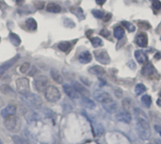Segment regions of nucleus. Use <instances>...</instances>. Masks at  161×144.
Listing matches in <instances>:
<instances>
[{
	"label": "nucleus",
	"mask_w": 161,
	"mask_h": 144,
	"mask_svg": "<svg viewBox=\"0 0 161 144\" xmlns=\"http://www.w3.org/2000/svg\"><path fill=\"white\" fill-rule=\"evenodd\" d=\"M134 113L137 120V129L138 136L144 140H149L151 136V130L147 115L139 108H135Z\"/></svg>",
	"instance_id": "obj_1"
},
{
	"label": "nucleus",
	"mask_w": 161,
	"mask_h": 144,
	"mask_svg": "<svg viewBox=\"0 0 161 144\" xmlns=\"http://www.w3.org/2000/svg\"><path fill=\"white\" fill-rule=\"evenodd\" d=\"M4 124L7 130L12 133L19 132L20 128H21V121L14 115H11V116H8L7 118H5Z\"/></svg>",
	"instance_id": "obj_2"
},
{
	"label": "nucleus",
	"mask_w": 161,
	"mask_h": 144,
	"mask_svg": "<svg viewBox=\"0 0 161 144\" xmlns=\"http://www.w3.org/2000/svg\"><path fill=\"white\" fill-rule=\"evenodd\" d=\"M45 97L48 101L49 102H56L60 100L61 98V93L59 89L56 86L50 85L45 91Z\"/></svg>",
	"instance_id": "obj_3"
},
{
	"label": "nucleus",
	"mask_w": 161,
	"mask_h": 144,
	"mask_svg": "<svg viewBox=\"0 0 161 144\" xmlns=\"http://www.w3.org/2000/svg\"><path fill=\"white\" fill-rule=\"evenodd\" d=\"M16 84V89L21 95L27 96L30 92V87H29V81L27 78H19L15 82Z\"/></svg>",
	"instance_id": "obj_4"
},
{
	"label": "nucleus",
	"mask_w": 161,
	"mask_h": 144,
	"mask_svg": "<svg viewBox=\"0 0 161 144\" xmlns=\"http://www.w3.org/2000/svg\"><path fill=\"white\" fill-rule=\"evenodd\" d=\"M48 84H49V80L46 76H39L37 77L34 82H33V86L36 91L38 92H45L46 89L48 88Z\"/></svg>",
	"instance_id": "obj_5"
},
{
	"label": "nucleus",
	"mask_w": 161,
	"mask_h": 144,
	"mask_svg": "<svg viewBox=\"0 0 161 144\" xmlns=\"http://www.w3.org/2000/svg\"><path fill=\"white\" fill-rule=\"evenodd\" d=\"M94 55L96 57V60L100 62L101 65H107L110 63V57L107 53V51L104 49H100V50H95Z\"/></svg>",
	"instance_id": "obj_6"
},
{
	"label": "nucleus",
	"mask_w": 161,
	"mask_h": 144,
	"mask_svg": "<svg viewBox=\"0 0 161 144\" xmlns=\"http://www.w3.org/2000/svg\"><path fill=\"white\" fill-rule=\"evenodd\" d=\"M94 98L98 101L101 102V104H106V102H109L113 101L111 95L107 93V92H103V91H97L94 93Z\"/></svg>",
	"instance_id": "obj_7"
},
{
	"label": "nucleus",
	"mask_w": 161,
	"mask_h": 144,
	"mask_svg": "<svg viewBox=\"0 0 161 144\" xmlns=\"http://www.w3.org/2000/svg\"><path fill=\"white\" fill-rule=\"evenodd\" d=\"M18 59H19V55H16V56H14L13 58L10 59L9 61L5 62L3 65H0V78H1V77L5 74V72H7V70H8L9 68H11L12 66L15 63H16V62L18 61Z\"/></svg>",
	"instance_id": "obj_8"
},
{
	"label": "nucleus",
	"mask_w": 161,
	"mask_h": 144,
	"mask_svg": "<svg viewBox=\"0 0 161 144\" xmlns=\"http://www.w3.org/2000/svg\"><path fill=\"white\" fill-rule=\"evenodd\" d=\"M136 43L137 46H139V47H141V48L147 47V45H148L147 34L144 32H139L136 37Z\"/></svg>",
	"instance_id": "obj_9"
},
{
	"label": "nucleus",
	"mask_w": 161,
	"mask_h": 144,
	"mask_svg": "<svg viewBox=\"0 0 161 144\" xmlns=\"http://www.w3.org/2000/svg\"><path fill=\"white\" fill-rule=\"evenodd\" d=\"M73 87H74V89H75L80 95L84 96V97H85V98H88V97L90 96V92L88 91L84 85H82L81 84L77 83V82H74V83H73Z\"/></svg>",
	"instance_id": "obj_10"
},
{
	"label": "nucleus",
	"mask_w": 161,
	"mask_h": 144,
	"mask_svg": "<svg viewBox=\"0 0 161 144\" xmlns=\"http://www.w3.org/2000/svg\"><path fill=\"white\" fill-rule=\"evenodd\" d=\"M64 91L65 92V94L68 96L69 98L73 100H78L80 98V94L74 89V87L69 86V85H64Z\"/></svg>",
	"instance_id": "obj_11"
},
{
	"label": "nucleus",
	"mask_w": 161,
	"mask_h": 144,
	"mask_svg": "<svg viewBox=\"0 0 161 144\" xmlns=\"http://www.w3.org/2000/svg\"><path fill=\"white\" fill-rule=\"evenodd\" d=\"M117 120L121 122L130 123L132 120V117L127 111H122V112H119L118 114H117Z\"/></svg>",
	"instance_id": "obj_12"
},
{
	"label": "nucleus",
	"mask_w": 161,
	"mask_h": 144,
	"mask_svg": "<svg viewBox=\"0 0 161 144\" xmlns=\"http://www.w3.org/2000/svg\"><path fill=\"white\" fill-rule=\"evenodd\" d=\"M15 112H16V106L14 104H9L7 107H5L1 111V116L3 118H7L8 116L14 115Z\"/></svg>",
	"instance_id": "obj_13"
},
{
	"label": "nucleus",
	"mask_w": 161,
	"mask_h": 144,
	"mask_svg": "<svg viewBox=\"0 0 161 144\" xmlns=\"http://www.w3.org/2000/svg\"><path fill=\"white\" fill-rule=\"evenodd\" d=\"M91 60H92V56L88 51H84V52H82L79 55V61L82 64H88L90 63Z\"/></svg>",
	"instance_id": "obj_14"
},
{
	"label": "nucleus",
	"mask_w": 161,
	"mask_h": 144,
	"mask_svg": "<svg viewBox=\"0 0 161 144\" xmlns=\"http://www.w3.org/2000/svg\"><path fill=\"white\" fill-rule=\"evenodd\" d=\"M135 56H136V59L137 60L138 63H140V64L147 63V61H148L147 55L145 54L143 51H141V50H137L136 52H135Z\"/></svg>",
	"instance_id": "obj_15"
},
{
	"label": "nucleus",
	"mask_w": 161,
	"mask_h": 144,
	"mask_svg": "<svg viewBox=\"0 0 161 144\" xmlns=\"http://www.w3.org/2000/svg\"><path fill=\"white\" fill-rule=\"evenodd\" d=\"M89 72L93 75H97V76H102L105 74V70L103 69L101 66L100 65H95L92 66V68H89Z\"/></svg>",
	"instance_id": "obj_16"
},
{
	"label": "nucleus",
	"mask_w": 161,
	"mask_h": 144,
	"mask_svg": "<svg viewBox=\"0 0 161 144\" xmlns=\"http://www.w3.org/2000/svg\"><path fill=\"white\" fill-rule=\"evenodd\" d=\"M102 106L108 113H114L117 110V104L114 101L106 102V104H103Z\"/></svg>",
	"instance_id": "obj_17"
},
{
	"label": "nucleus",
	"mask_w": 161,
	"mask_h": 144,
	"mask_svg": "<svg viewBox=\"0 0 161 144\" xmlns=\"http://www.w3.org/2000/svg\"><path fill=\"white\" fill-rule=\"evenodd\" d=\"M155 69L154 68V66L151 65V64H148L146 66H144L143 69H142V74L144 76H147V77H151L153 74L155 73Z\"/></svg>",
	"instance_id": "obj_18"
},
{
	"label": "nucleus",
	"mask_w": 161,
	"mask_h": 144,
	"mask_svg": "<svg viewBox=\"0 0 161 144\" xmlns=\"http://www.w3.org/2000/svg\"><path fill=\"white\" fill-rule=\"evenodd\" d=\"M46 11L51 13H58L61 12V7L58 4L55 3H49L48 6H46Z\"/></svg>",
	"instance_id": "obj_19"
},
{
	"label": "nucleus",
	"mask_w": 161,
	"mask_h": 144,
	"mask_svg": "<svg viewBox=\"0 0 161 144\" xmlns=\"http://www.w3.org/2000/svg\"><path fill=\"white\" fill-rule=\"evenodd\" d=\"M50 74H51V77H52V79L56 82V83L58 84H62V82H63V78H62V76L60 74V72L55 69V68H52L50 71Z\"/></svg>",
	"instance_id": "obj_20"
},
{
	"label": "nucleus",
	"mask_w": 161,
	"mask_h": 144,
	"mask_svg": "<svg viewBox=\"0 0 161 144\" xmlns=\"http://www.w3.org/2000/svg\"><path fill=\"white\" fill-rule=\"evenodd\" d=\"M82 105L85 106V108H88V109H94L96 104L94 101H92L91 100H89L88 98H82Z\"/></svg>",
	"instance_id": "obj_21"
},
{
	"label": "nucleus",
	"mask_w": 161,
	"mask_h": 144,
	"mask_svg": "<svg viewBox=\"0 0 161 144\" xmlns=\"http://www.w3.org/2000/svg\"><path fill=\"white\" fill-rule=\"evenodd\" d=\"M58 48L63 52H68L71 49V44L68 42H61L58 44Z\"/></svg>",
	"instance_id": "obj_22"
},
{
	"label": "nucleus",
	"mask_w": 161,
	"mask_h": 144,
	"mask_svg": "<svg viewBox=\"0 0 161 144\" xmlns=\"http://www.w3.org/2000/svg\"><path fill=\"white\" fill-rule=\"evenodd\" d=\"M26 26L30 30H35L37 29V23H36V21L33 18H28L26 20Z\"/></svg>",
	"instance_id": "obj_23"
},
{
	"label": "nucleus",
	"mask_w": 161,
	"mask_h": 144,
	"mask_svg": "<svg viewBox=\"0 0 161 144\" xmlns=\"http://www.w3.org/2000/svg\"><path fill=\"white\" fill-rule=\"evenodd\" d=\"M9 36H10V40H11V42L12 43V45L16 46V47H17V46H19L20 44H21V39H20V37L17 34L11 32Z\"/></svg>",
	"instance_id": "obj_24"
},
{
	"label": "nucleus",
	"mask_w": 161,
	"mask_h": 144,
	"mask_svg": "<svg viewBox=\"0 0 161 144\" xmlns=\"http://www.w3.org/2000/svg\"><path fill=\"white\" fill-rule=\"evenodd\" d=\"M114 35L117 39H121L124 36V29L121 27H116L114 29Z\"/></svg>",
	"instance_id": "obj_25"
},
{
	"label": "nucleus",
	"mask_w": 161,
	"mask_h": 144,
	"mask_svg": "<svg viewBox=\"0 0 161 144\" xmlns=\"http://www.w3.org/2000/svg\"><path fill=\"white\" fill-rule=\"evenodd\" d=\"M71 12H73L80 20L85 19L84 12H82V10L81 8H71Z\"/></svg>",
	"instance_id": "obj_26"
},
{
	"label": "nucleus",
	"mask_w": 161,
	"mask_h": 144,
	"mask_svg": "<svg viewBox=\"0 0 161 144\" xmlns=\"http://www.w3.org/2000/svg\"><path fill=\"white\" fill-rule=\"evenodd\" d=\"M0 90H1V92H2L3 94L7 95V96H9V95H13V90H12L9 85H7V84L2 85L1 87H0Z\"/></svg>",
	"instance_id": "obj_27"
},
{
	"label": "nucleus",
	"mask_w": 161,
	"mask_h": 144,
	"mask_svg": "<svg viewBox=\"0 0 161 144\" xmlns=\"http://www.w3.org/2000/svg\"><path fill=\"white\" fill-rule=\"evenodd\" d=\"M141 101L143 102V104L146 107H150L151 104H152V98H151L149 95H143L141 97Z\"/></svg>",
	"instance_id": "obj_28"
},
{
	"label": "nucleus",
	"mask_w": 161,
	"mask_h": 144,
	"mask_svg": "<svg viewBox=\"0 0 161 144\" xmlns=\"http://www.w3.org/2000/svg\"><path fill=\"white\" fill-rule=\"evenodd\" d=\"M146 91V87H145L144 84H139L136 86V88H135V92H136L137 95H141L143 94L144 92Z\"/></svg>",
	"instance_id": "obj_29"
},
{
	"label": "nucleus",
	"mask_w": 161,
	"mask_h": 144,
	"mask_svg": "<svg viewBox=\"0 0 161 144\" xmlns=\"http://www.w3.org/2000/svg\"><path fill=\"white\" fill-rule=\"evenodd\" d=\"M12 140L15 144H29V142L27 140H24L23 137H19V136H13Z\"/></svg>",
	"instance_id": "obj_30"
},
{
	"label": "nucleus",
	"mask_w": 161,
	"mask_h": 144,
	"mask_svg": "<svg viewBox=\"0 0 161 144\" xmlns=\"http://www.w3.org/2000/svg\"><path fill=\"white\" fill-rule=\"evenodd\" d=\"M91 43H92V45H93V47H95V48L101 47V46L103 45L101 39V38H99V37H94V38H92V39H91Z\"/></svg>",
	"instance_id": "obj_31"
},
{
	"label": "nucleus",
	"mask_w": 161,
	"mask_h": 144,
	"mask_svg": "<svg viewBox=\"0 0 161 144\" xmlns=\"http://www.w3.org/2000/svg\"><path fill=\"white\" fill-rule=\"evenodd\" d=\"M94 131L97 136H101L102 134L104 133V128H103V126L101 124H96Z\"/></svg>",
	"instance_id": "obj_32"
},
{
	"label": "nucleus",
	"mask_w": 161,
	"mask_h": 144,
	"mask_svg": "<svg viewBox=\"0 0 161 144\" xmlns=\"http://www.w3.org/2000/svg\"><path fill=\"white\" fill-rule=\"evenodd\" d=\"M121 24L125 27L130 32H135V29H136V28H135V26L133 24H131L130 22H127V21H123L121 22Z\"/></svg>",
	"instance_id": "obj_33"
},
{
	"label": "nucleus",
	"mask_w": 161,
	"mask_h": 144,
	"mask_svg": "<svg viewBox=\"0 0 161 144\" xmlns=\"http://www.w3.org/2000/svg\"><path fill=\"white\" fill-rule=\"evenodd\" d=\"M64 25L66 28H75V23L72 21L71 19H68V18H65L64 20Z\"/></svg>",
	"instance_id": "obj_34"
},
{
	"label": "nucleus",
	"mask_w": 161,
	"mask_h": 144,
	"mask_svg": "<svg viewBox=\"0 0 161 144\" xmlns=\"http://www.w3.org/2000/svg\"><path fill=\"white\" fill-rule=\"evenodd\" d=\"M29 68H30V65L29 63H25L24 65H22L21 66H20L19 69H20V72H21V73H27Z\"/></svg>",
	"instance_id": "obj_35"
},
{
	"label": "nucleus",
	"mask_w": 161,
	"mask_h": 144,
	"mask_svg": "<svg viewBox=\"0 0 161 144\" xmlns=\"http://www.w3.org/2000/svg\"><path fill=\"white\" fill-rule=\"evenodd\" d=\"M122 106H123V109L128 112L130 106H131V101H130L129 99L123 100V101H122Z\"/></svg>",
	"instance_id": "obj_36"
},
{
	"label": "nucleus",
	"mask_w": 161,
	"mask_h": 144,
	"mask_svg": "<svg viewBox=\"0 0 161 144\" xmlns=\"http://www.w3.org/2000/svg\"><path fill=\"white\" fill-rule=\"evenodd\" d=\"M153 9L154 11H160L161 10V2L158 0H154L153 1Z\"/></svg>",
	"instance_id": "obj_37"
},
{
	"label": "nucleus",
	"mask_w": 161,
	"mask_h": 144,
	"mask_svg": "<svg viewBox=\"0 0 161 144\" xmlns=\"http://www.w3.org/2000/svg\"><path fill=\"white\" fill-rule=\"evenodd\" d=\"M92 13L97 18H102L103 16H104V12H103L102 11H98V10H94V11H92Z\"/></svg>",
	"instance_id": "obj_38"
},
{
	"label": "nucleus",
	"mask_w": 161,
	"mask_h": 144,
	"mask_svg": "<svg viewBox=\"0 0 161 144\" xmlns=\"http://www.w3.org/2000/svg\"><path fill=\"white\" fill-rule=\"evenodd\" d=\"M101 34L102 36H104V37H108L109 34H110V32H109L107 29H102L101 32Z\"/></svg>",
	"instance_id": "obj_39"
},
{
	"label": "nucleus",
	"mask_w": 161,
	"mask_h": 144,
	"mask_svg": "<svg viewBox=\"0 0 161 144\" xmlns=\"http://www.w3.org/2000/svg\"><path fill=\"white\" fill-rule=\"evenodd\" d=\"M35 6H36V8H37V9H42L43 7H44V4H43V2H37V3H36L35 4Z\"/></svg>",
	"instance_id": "obj_40"
},
{
	"label": "nucleus",
	"mask_w": 161,
	"mask_h": 144,
	"mask_svg": "<svg viewBox=\"0 0 161 144\" xmlns=\"http://www.w3.org/2000/svg\"><path fill=\"white\" fill-rule=\"evenodd\" d=\"M154 129H155V131H157V132L159 134V136L161 137V127L158 126V125H155V126H154Z\"/></svg>",
	"instance_id": "obj_41"
},
{
	"label": "nucleus",
	"mask_w": 161,
	"mask_h": 144,
	"mask_svg": "<svg viewBox=\"0 0 161 144\" xmlns=\"http://www.w3.org/2000/svg\"><path fill=\"white\" fill-rule=\"evenodd\" d=\"M96 2H97V4H99V5H103V4L106 2V0H96Z\"/></svg>",
	"instance_id": "obj_42"
},
{
	"label": "nucleus",
	"mask_w": 161,
	"mask_h": 144,
	"mask_svg": "<svg viewBox=\"0 0 161 144\" xmlns=\"http://www.w3.org/2000/svg\"><path fill=\"white\" fill-rule=\"evenodd\" d=\"M14 1L16 2L17 4H22V3L25 1V0H14Z\"/></svg>",
	"instance_id": "obj_43"
},
{
	"label": "nucleus",
	"mask_w": 161,
	"mask_h": 144,
	"mask_svg": "<svg viewBox=\"0 0 161 144\" xmlns=\"http://www.w3.org/2000/svg\"><path fill=\"white\" fill-rule=\"evenodd\" d=\"M157 104H158L159 106H161V95H160V97H159V99L157 100Z\"/></svg>",
	"instance_id": "obj_44"
},
{
	"label": "nucleus",
	"mask_w": 161,
	"mask_h": 144,
	"mask_svg": "<svg viewBox=\"0 0 161 144\" xmlns=\"http://www.w3.org/2000/svg\"><path fill=\"white\" fill-rule=\"evenodd\" d=\"M0 144H3V142H2V140H0Z\"/></svg>",
	"instance_id": "obj_45"
},
{
	"label": "nucleus",
	"mask_w": 161,
	"mask_h": 144,
	"mask_svg": "<svg viewBox=\"0 0 161 144\" xmlns=\"http://www.w3.org/2000/svg\"><path fill=\"white\" fill-rule=\"evenodd\" d=\"M153 1H154V0H153Z\"/></svg>",
	"instance_id": "obj_46"
}]
</instances>
